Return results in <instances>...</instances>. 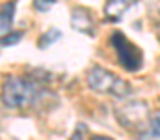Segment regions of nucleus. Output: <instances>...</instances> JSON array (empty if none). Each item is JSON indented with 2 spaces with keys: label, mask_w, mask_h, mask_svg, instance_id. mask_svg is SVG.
Wrapping results in <instances>:
<instances>
[{
  "label": "nucleus",
  "mask_w": 160,
  "mask_h": 140,
  "mask_svg": "<svg viewBox=\"0 0 160 140\" xmlns=\"http://www.w3.org/2000/svg\"><path fill=\"white\" fill-rule=\"evenodd\" d=\"M54 4H56V0H34V8H36L38 11H41V13L48 11Z\"/></svg>",
  "instance_id": "9d476101"
},
{
  "label": "nucleus",
  "mask_w": 160,
  "mask_h": 140,
  "mask_svg": "<svg viewBox=\"0 0 160 140\" xmlns=\"http://www.w3.org/2000/svg\"><path fill=\"white\" fill-rule=\"evenodd\" d=\"M45 86L36 77H8L2 86V103L9 108H28L39 103Z\"/></svg>",
  "instance_id": "f257e3e1"
},
{
  "label": "nucleus",
  "mask_w": 160,
  "mask_h": 140,
  "mask_svg": "<svg viewBox=\"0 0 160 140\" xmlns=\"http://www.w3.org/2000/svg\"><path fill=\"white\" fill-rule=\"evenodd\" d=\"M110 45L114 47L119 64L130 73H136L142 65H143V52L140 47H136L125 34L114 32L110 36Z\"/></svg>",
  "instance_id": "7ed1b4c3"
},
{
  "label": "nucleus",
  "mask_w": 160,
  "mask_h": 140,
  "mask_svg": "<svg viewBox=\"0 0 160 140\" xmlns=\"http://www.w3.org/2000/svg\"><path fill=\"white\" fill-rule=\"evenodd\" d=\"M134 4H138V0H106V4H104V17H106V21H112V23L121 21L123 15Z\"/></svg>",
  "instance_id": "423d86ee"
},
{
  "label": "nucleus",
  "mask_w": 160,
  "mask_h": 140,
  "mask_svg": "<svg viewBox=\"0 0 160 140\" xmlns=\"http://www.w3.org/2000/svg\"><path fill=\"white\" fill-rule=\"evenodd\" d=\"M149 125H151V131H155V133L160 137V110L158 112H155V114H151V118H149Z\"/></svg>",
  "instance_id": "9b49d317"
},
{
  "label": "nucleus",
  "mask_w": 160,
  "mask_h": 140,
  "mask_svg": "<svg viewBox=\"0 0 160 140\" xmlns=\"http://www.w3.org/2000/svg\"><path fill=\"white\" fill-rule=\"evenodd\" d=\"M116 118L123 127L132 129V131H140L145 127V123H149V106L143 101H128L123 103L119 106H116Z\"/></svg>",
  "instance_id": "20e7f679"
},
{
  "label": "nucleus",
  "mask_w": 160,
  "mask_h": 140,
  "mask_svg": "<svg viewBox=\"0 0 160 140\" xmlns=\"http://www.w3.org/2000/svg\"><path fill=\"white\" fill-rule=\"evenodd\" d=\"M15 6H17V0H9L0 6V32H9L15 17Z\"/></svg>",
  "instance_id": "0eeeda50"
},
{
  "label": "nucleus",
  "mask_w": 160,
  "mask_h": 140,
  "mask_svg": "<svg viewBox=\"0 0 160 140\" xmlns=\"http://www.w3.org/2000/svg\"><path fill=\"white\" fill-rule=\"evenodd\" d=\"M138 140H160V137L155 131H151V129H143V131H140Z\"/></svg>",
  "instance_id": "f8f14e48"
},
{
  "label": "nucleus",
  "mask_w": 160,
  "mask_h": 140,
  "mask_svg": "<svg viewBox=\"0 0 160 140\" xmlns=\"http://www.w3.org/2000/svg\"><path fill=\"white\" fill-rule=\"evenodd\" d=\"M91 140H114V138H110V137H102V135H95Z\"/></svg>",
  "instance_id": "4468645a"
},
{
  "label": "nucleus",
  "mask_w": 160,
  "mask_h": 140,
  "mask_svg": "<svg viewBox=\"0 0 160 140\" xmlns=\"http://www.w3.org/2000/svg\"><path fill=\"white\" fill-rule=\"evenodd\" d=\"M86 79H88L89 88L95 90V92H99V93L114 95L118 99H125V97H128L132 93V86L127 80H123L118 75H114L108 69L99 67V65L91 67L88 71V77Z\"/></svg>",
  "instance_id": "f03ea898"
},
{
  "label": "nucleus",
  "mask_w": 160,
  "mask_h": 140,
  "mask_svg": "<svg viewBox=\"0 0 160 140\" xmlns=\"http://www.w3.org/2000/svg\"><path fill=\"white\" fill-rule=\"evenodd\" d=\"M86 131H88V127H86L84 123L77 125V129H75V135L71 137V140H82L84 137H86Z\"/></svg>",
  "instance_id": "ddd939ff"
},
{
  "label": "nucleus",
  "mask_w": 160,
  "mask_h": 140,
  "mask_svg": "<svg viewBox=\"0 0 160 140\" xmlns=\"http://www.w3.org/2000/svg\"><path fill=\"white\" fill-rule=\"evenodd\" d=\"M21 39H22V32H8L6 36L0 38V45L11 47V45H15L17 41H21Z\"/></svg>",
  "instance_id": "1a4fd4ad"
},
{
  "label": "nucleus",
  "mask_w": 160,
  "mask_h": 140,
  "mask_svg": "<svg viewBox=\"0 0 160 140\" xmlns=\"http://www.w3.org/2000/svg\"><path fill=\"white\" fill-rule=\"evenodd\" d=\"M60 36H62V32H60L58 28H50V30H47V32L39 38V47L41 49L48 47L50 43H54L56 39H60Z\"/></svg>",
  "instance_id": "6e6552de"
},
{
  "label": "nucleus",
  "mask_w": 160,
  "mask_h": 140,
  "mask_svg": "<svg viewBox=\"0 0 160 140\" xmlns=\"http://www.w3.org/2000/svg\"><path fill=\"white\" fill-rule=\"evenodd\" d=\"M71 26L78 32H84L88 36L95 34V21L91 17V13L84 8H75L73 15H71Z\"/></svg>",
  "instance_id": "39448f33"
}]
</instances>
